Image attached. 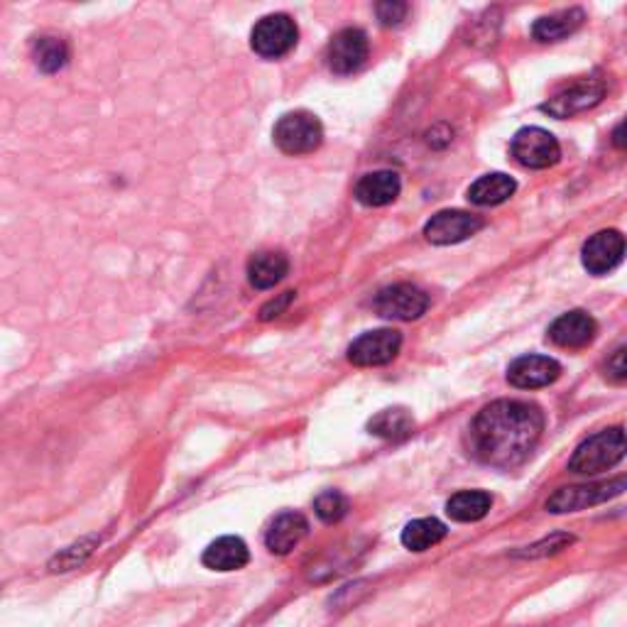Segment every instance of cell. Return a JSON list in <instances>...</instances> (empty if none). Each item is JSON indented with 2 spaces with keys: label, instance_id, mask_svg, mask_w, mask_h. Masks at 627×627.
<instances>
[{
  "label": "cell",
  "instance_id": "obj_15",
  "mask_svg": "<svg viewBox=\"0 0 627 627\" xmlns=\"http://www.w3.org/2000/svg\"><path fill=\"white\" fill-rule=\"evenodd\" d=\"M307 532H309V522L305 514L280 512L277 518L270 522V528L265 532V547L272 554L285 556L307 537Z\"/></svg>",
  "mask_w": 627,
  "mask_h": 627
},
{
  "label": "cell",
  "instance_id": "obj_20",
  "mask_svg": "<svg viewBox=\"0 0 627 627\" xmlns=\"http://www.w3.org/2000/svg\"><path fill=\"white\" fill-rule=\"evenodd\" d=\"M514 189H518V185H514L512 177L495 171V175H485L478 181H473L469 189V201L475 206H498L514 194Z\"/></svg>",
  "mask_w": 627,
  "mask_h": 627
},
{
  "label": "cell",
  "instance_id": "obj_25",
  "mask_svg": "<svg viewBox=\"0 0 627 627\" xmlns=\"http://www.w3.org/2000/svg\"><path fill=\"white\" fill-rule=\"evenodd\" d=\"M98 542H100V537H84L81 542L72 544V547L59 552L55 559L49 561V569H52L55 573L79 569V566L84 564L91 554H94V549L98 547Z\"/></svg>",
  "mask_w": 627,
  "mask_h": 627
},
{
  "label": "cell",
  "instance_id": "obj_30",
  "mask_svg": "<svg viewBox=\"0 0 627 627\" xmlns=\"http://www.w3.org/2000/svg\"><path fill=\"white\" fill-rule=\"evenodd\" d=\"M292 301H295V292H285V295H277L275 299H270L268 305L260 309V319H262V321L277 319L280 314H285V311L289 309Z\"/></svg>",
  "mask_w": 627,
  "mask_h": 627
},
{
  "label": "cell",
  "instance_id": "obj_9",
  "mask_svg": "<svg viewBox=\"0 0 627 627\" xmlns=\"http://www.w3.org/2000/svg\"><path fill=\"white\" fill-rule=\"evenodd\" d=\"M603 96H605V84L601 79H581L573 81L571 86L561 88L559 94H554L547 104L542 106V110L552 118H571L583 114V110L599 106Z\"/></svg>",
  "mask_w": 627,
  "mask_h": 627
},
{
  "label": "cell",
  "instance_id": "obj_4",
  "mask_svg": "<svg viewBox=\"0 0 627 627\" xmlns=\"http://www.w3.org/2000/svg\"><path fill=\"white\" fill-rule=\"evenodd\" d=\"M627 490V475H618V478L601 481V483H585V485H566L556 493L549 495L547 510L554 514L566 512H579L585 508H595L613 498H618Z\"/></svg>",
  "mask_w": 627,
  "mask_h": 627
},
{
  "label": "cell",
  "instance_id": "obj_16",
  "mask_svg": "<svg viewBox=\"0 0 627 627\" xmlns=\"http://www.w3.org/2000/svg\"><path fill=\"white\" fill-rule=\"evenodd\" d=\"M400 177L390 169L370 171V175L363 177L356 185V199L363 206H388L394 199L400 197Z\"/></svg>",
  "mask_w": 627,
  "mask_h": 627
},
{
  "label": "cell",
  "instance_id": "obj_31",
  "mask_svg": "<svg viewBox=\"0 0 627 627\" xmlns=\"http://www.w3.org/2000/svg\"><path fill=\"white\" fill-rule=\"evenodd\" d=\"M613 145L620 147V150H627V118L618 128L613 130Z\"/></svg>",
  "mask_w": 627,
  "mask_h": 627
},
{
  "label": "cell",
  "instance_id": "obj_24",
  "mask_svg": "<svg viewBox=\"0 0 627 627\" xmlns=\"http://www.w3.org/2000/svg\"><path fill=\"white\" fill-rule=\"evenodd\" d=\"M33 59L35 64L47 74H55L59 69H64L69 62V47L64 39L59 37H37L33 43Z\"/></svg>",
  "mask_w": 627,
  "mask_h": 627
},
{
  "label": "cell",
  "instance_id": "obj_1",
  "mask_svg": "<svg viewBox=\"0 0 627 627\" xmlns=\"http://www.w3.org/2000/svg\"><path fill=\"white\" fill-rule=\"evenodd\" d=\"M544 431V414L532 402L485 404L469 427V453L485 466L512 471L532 457Z\"/></svg>",
  "mask_w": 627,
  "mask_h": 627
},
{
  "label": "cell",
  "instance_id": "obj_10",
  "mask_svg": "<svg viewBox=\"0 0 627 627\" xmlns=\"http://www.w3.org/2000/svg\"><path fill=\"white\" fill-rule=\"evenodd\" d=\"M627 256V238L615 228L599 230L583 242L581 260L591 275H608Z\"/></svg>",
  "mask_w": 627,
  "mask_h": 627
},
{
  "label": "cell",
  "instance_id": "obj_7",
  "mask_svg": "<svg viewBox=\"0 0 627 627\" xmlns=\"http://www.w3.org/2000/svg\"><path fill=\"white\" fill-rule=\"evenodd\" d=\"M402 348V336L394 329H378L368 331L351 343L348 360L358 368H376L388 366Z\"/></svg>",
  "mask_w": 627,
  "mask_h": 627
},
{
  "label": "cell",
  "instance_id": "obj_6",
  "mask_svg": "<svg viewBox=\"0 0 627 627\" xmlns=\"http://www.w3.org/2000/svg\"><path fill=\"white\" fill-rule=\"evenodd\" d=\"M510 153L514 162L528 169H549L561 159V147L549 130L542 128H522L512 138Z\"/></svg>",
  "mask_w": 627,
  "mask_h": 627
},
{
  "label": "cell",
  "instance_id": "obj_21",
  "mask_svg": "<svg viewBox=\"0 0 627 627\" xmlns=\"http://www.w3.org/2000/svg\"><path fill=\"white\" fill-rule=\"evenodd\" d=\"M370 434L388 441H402L412 437L414 431V417L404 407H390L378 412L376 417L368 422Z\"/></svg>",
  "mask_w": 627,
  "mask_h": 627
},
{
  "label": "cell",
  "instance_id": "obj_5",
  "mask_svg": "<svg viewBox=\"0 0 627 627\" xmlns=\"http://www.w3.org/2000/svg\"><path fill=\"white\" fill-rule=\"evenodd\" d=\"M297 37L299 29L295 20L285 13H275L258 20L250 33V47L262 59H280L295 49Z\"/></svg>",
  "mask_w": 627,
  "mask_h": 627
},
{
  "label": "cell",
  "instance_id": "obj_19",
  "mask_svg": "<svg viewBox=\"0 0 627 627\" xmlns=\"http://www.w3.org/2000/svg\"><path fill=\"white\" fill-rule=\"evenodd\" d=\"M585 13L581 8H571V10H559L554 15H544L537 23L532 25V35L540 43H561L569 35H573L576 29L583 25Z\"/></svg>",
  "mask_w": 627,
  "mask_h": 627
},
{
  "label": "cell",
  "instance_id": "obj_22",
  "mask_svg": "<svg viewBox=\"0 0 627 627\" xmlns=\"http://www.w3.org/2000/svg\"><path fill=\"white\" fill-rule=\"evenodd\" d=\"M493 498L485 490H461L447 502V514L457 522H478L490 512Z\"/></svg>",
  "mask_w": 627,
  "mask_h": 627
},
{
  "label": "cell",
  "instance_id": "obj_28",
  "mask_svg": "<svg viewBox=\"0 0 627 627\" xmlns=\"http://www.w3.org/2000/svg\"><path fill=\"white\" fill-rule=\"evenodd\" d=\"M376 13L378 20L386 27H398L404 17L410 13V5L407 3H400V0H386V3H378L376 5Z\"/></svg>",
  "mask_w": 627,
  "mask_h": 627
},
{
  "label": "cell",
  "instance_id": "obj_18",
  "mask_svg": "<svg viewBox=\"0 0 627 627\" xmlns=\"http://www.w3.org/2000/svg\"><path fill=\"white\" fill-rule=\"evenodd\" d=\"M289 272V260L285 252L262 250L248 262V280L256 289H270L280 285Z\"/></svg>",
  "mask_w": 627,
  "mask_h": 627
},
{
  "label": "cell",
  "instance_id": "obj_27",
  "mask_svg": "<svg viewBox=\"0 0 627 627\" xmlns=\"http://www.w3.org/2000/svg\"><path fill=\"white\" fill-rule=\"evenodd\" d=\"M571 542H573V534L556 532V534H552V537L542 540L537 544H532V547H524L522 552H514V556H520V559H542V556L559 554L561 549L569 547Z\"/></svg>",
  "mask_w": 627,
  "mask_h": 627
},
{
  "label": "cell",
  "instance_id": "obj_26",
  "mask_svg": "<svg viewBox=\"0 0 627 627\" xmlns=\"http://www.w3.org/2000/svg\"><path fill=\"white\" fill-rule=\"evenodd\" d=\"M314 512L319 514L321 522L333 524L341 522L348 514V500L346 495L339 490H323L317 500H314Z\"/></svg>",
  "mask_w": 627,
  "mask_h": 627
},
{
  "label": "cell",
  "instance_id": "obj_2",
  "mask_svg": "<svg viewBox=\"0 0 627 627\" xmlns=\"http://www.w3.org/2000/svg\"><path fill=\"white\" fill-rule=\"evenodd\" d=\"M627 457V434L620 427L603 429L579 443L569 459V471L579 475H595L611 471Z\"/></svg>",
  "mask_w": 627,
  "mask_h": 627
},
{
  "label": "cell",
  "instance_id": "obj_13",
  "mask_svg": "<svg viewBox=\"0 0 627 627\" xmlns=\"http://www.w3.org/2000/svg\"><path fill=\"white\" fill-rule=\"evenodd\" d=\"M561 366L549 356H522L510 363L508 380L512 388L520 390H537L547 388L559 380Z\"/></svg>",
  "mask_w": 627,
  "mask_h": 627
},
{
  "label": "cell",
  "instance_id": "obj_12",
  "mask_svg": "<svg viewBox=\"0 0 627 627\" xmlns=\"http://www.w3.org/2000/svg\"><path fill=\"white\" fill-rule=\"evenodd\" d=\"M483 218L466 214V211H439L424 226V236L434 246H453L473 238L483 228Z\"/></svg>",
  "mask_w": 627,
  "mask_h": 627
},
{
  "label": "cell",
  "instance_id": "obj_11",
  "mask_svg": "<svg viewBox=\"0 0 627 627\" xmlns=\"http://www.w3.org/2000/svg\"><path fill=\"white\" fill-rule=\"evenodd\" d=\"M368 35L358 27H346L333 35L327 47V64L333 74H353L366 64L368 59Z\"/></svg>",
  "mask_w": 627,
  "mask_h": 627
},
{
  "label": "cell",
  "instance_id": "obj_3",
  "mask_svg": "<svg viewBox=\"0 0 627 627\" xmlns=\"http://www.w3.org/2000/svg\"><path fill=\"white\" fill-rule=\"evenodd\" d=\"M272 138L285 155H309L323 143V126L309 110H292L277 120Z\"/></svg>",
  "mask_w": 627,
  "mask_h": 627
},
{
  "label": "cell",
  "instance_id": "obj_8",
  "mask_svg": "<svg viewBox=\"0 0 627 627\" xmlns=\"http://www.w3.org/2000/svg\"><path fill=\"white\" fill-rule=\"evenodd\" d=\"M372 309L386 319L414 321L429 309V297L424 295L419 287L407 285V282H400V285H390L386 289H380L376 299H372Z\"/></svg>",
  "mask_w": 627,
  "mask_h": 627
},
{
  "label": "cell",
  "instance_id": "obj_29",
  "mask_svg": "<svg viewBox=\"0 0 627 627\" xmlns=\"http://www.w3.org/2000/svg\"><path fill=\"white\" fill-rule=\"evenodd\" d=\"M605 378H611L615 382H627V346L618 348L613 356L605 360Z\"/></svg>",
  "mask_w": 627,
  "mask_h": 627
},
{
  "label": "cell",
  "instance_id": "obj_23",
  "mask_svg": "<svg viewBox=\"0 0 627 627\" xmlns=\"http://www.w3.org/2000/svg\"><path fill=\"white\" fill-rule=\"evenodd\" d=\"M447 524L434 520V518H422V520H412L407 528L402 530V544L410 552H427L431 547L447 537Z\"/></svg>",
  "mask_w": 627,
  "mask_h": 627
},
{
  "label": "cell",
  "instance_id": "obj_17",
  "mask_svg": "<svg viewBox=\"0 0 627 627\" xmlns=\"http://www.w3.org/2000/svg\"><path fill=\"white\" fill-rule=\"evenodd\" d=\"M206 569L211 571H238L250 561L248 544L240 537H218L216 542H211L204 556H201Z\"/></svg>",
  "mask_w": 627,
  "mask_h": 627
},
{
  "label": "cell",
  "instance_id": "obj_14",
  "mask_svg": "<svg viewBox=\"0 0 627 627\" xmlns=\"http://www.w3.org/2000/svg\"><path fill=\"white\" fill-rule=\"evenodd\" d=\"M599 333V323L581 309L561 314L549 327V341L559 348H585Z\"/></svg>",
  "mask_w": 627,
  "mask_h": 627
}]
</instances>
